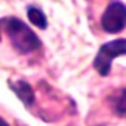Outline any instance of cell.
I'll return each mask as SVG.
<instances>
[{"mask_svg":"<svg viewBox=\"0 0 126 126\" xmlns=\"http://www.w3.org/2000/svg\"><path fill=\"white\" fill-rule=\"evenodd\" d=\"M6 36L11 46L20 54H29L41 47L38 36L15 16L0 19V37Z\"/></svg>","mask_w":126,"mask_h":126,"instance_id":"6da1fadb","label":"cell"},{"mask_svg":"<svg viewBox=\"0 0 126 126\" xmlns=\"http://www.w3.org/2000/svg\"><path fill=\"white\" fill-rule=\"evenodd\" d=\"M125 53H126L125 38H119V40L106 42L99 48L93 61V67L101 77H106L110 73L112 61L116 57L125 56Z\"/></svg>","mask_w":126,"mask_h":126,"instance_id":"7a4b0ae2","label":"cell"},{"mask_svg":"<svg viewBox=\"0 0 126 126\" xmlns=\"http://www.w3.org/2000/svg\"><path fill=\"white\" fill-rule=\"evenodd\" d=\"M101 29L108 33H119L126 25V9L121 1H112L105 9L101 20Z\"/></svg>","mask_w":126,"mask_h":126,"instance_id":"3957f363","label":"cell"},{"mask_svg":"<svg viewBox=\"0 0 126 126\" xmlns=\"http://www.w3.org/2000/svg\"><path fill=\"white\" fill-rule=\"evenodd\" d=\"M9 85L11 88V90H14V93L17 95V98L24 103V105L26 108L31 106L35 103V93L33 89L31 88V85L25 82V80H16V82H9Z\"/></svg>","mask_w":126,"mask_h":126,"instance_id":"277c9868","label":"cell"},{"mask_svg":"<svg viewBox=\"0 0 126 126\" xmlns=\"http://www.w3.org/2000/svg\"><path fill=\"white\" fill-rule=\"evenodd\" d=\"M26 14H27V17H29L30 22L33 26H36V27H38L41 30L47 29L48 21H47V17H46V15L43 14V11L41 9L35 8V6H29L27 10H26Z\"/></svg>","mask_w":126,"mask_h":126,"instance_id":"5b68a950","label":"cell"},{"mask_svg":"<svg viewBox=\"0 0 126 126\" xmlns=\"http://www.w3.org/2000/svg\"><path fill=\"white\" fill-rule=\"evenodd\" d=\"M114 106H115V111L122 117L125 115V89H121V93L115 100Z\"/></svg>","mask_w":126,"mask_h":126,"instance_id":"8992f818","label":"cell"},{"mask_svg":"<svg viewBox=\"0 0 126 126\" xmlns=\"http://www.w3.org/2000/svg\"><path fill=\"white\" fill-rule=\"evenodd\" d=\"M0 126H9V124H8L1 116H0Z\"/></svg>","mask_w":126,"mask_h":126,"instance_id":"52a82bcc","label":"cell"}]
</instances>
